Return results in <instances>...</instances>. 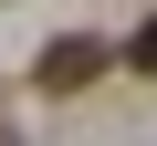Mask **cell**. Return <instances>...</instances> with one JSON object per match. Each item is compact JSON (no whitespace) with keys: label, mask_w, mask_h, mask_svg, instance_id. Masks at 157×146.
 I'll return each instance as SVG.
<instances>
[{"label":"cell","mask_w":157,"mask_h":146,"mask_svg":"<svg viewBox=\"0 0 157 146\" xmlns=\"http://www.w3.org/2000/svg\"><path fill=\"white\" fill-rule=\"evenodd\" d=\"M105 63H115L105 42H84V31H63V42H42V63H32V84H42V94H84L94 73H105Z\"/></svg>","instance_id":"6da1fadb"},{"label":"cell","mask_w":157,"mask_h":146,"mask_svg":"<svg viewBox=\"0 0 157 146\" xmlns=\"http://www.w3.org/2000/svg\"><path fill=\"white\" fill-rule=\"evenodd\" d=\"M126 73H157V21H136V42H126Z\"/></svg>","instance_id":"7a4b0ae2"},{"label":"cell","mask_w":157,"mask_h":146,"mask_svg":"<svg viewBox=\"0 0 157 146\" xmlns=\"http://www.w3.org/2000/svg\"><path fill=\"white\" fill-rule=\"evenodd\" d=\"M0 146H11V136H0Z\"/></svg>","instance_id":"3957f363"}]
</instances>
